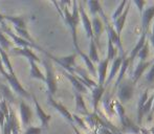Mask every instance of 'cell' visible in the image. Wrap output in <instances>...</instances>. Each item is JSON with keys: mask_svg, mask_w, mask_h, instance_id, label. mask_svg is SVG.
Listing matches in <instances>:
<instances>
[{"mask_svg": "<svg viewBox=\"0 0 154 134\" xmlns=\"http://www.w3.org/2000/svg\"><path fill=\"white\" fill-rule=\"evenodd\" d=\"M129 66H130V62H129V59H128V57H127V53H126L125 57H124V59H123L121 68H120V70H119V75H118V79H116V85H114V87H113V91H116V88H118V86L120 85L121 82L124 80V77H125V75H126V71L128 70Z\"/></svg>", "mask_w": 154, "mask_h": 134, "instance_id": "d4e9b609", "label": "cell"}, {"mask_svg": "<svg viewBox=\"0 0 154 134\" xmlns=\"http://www.w3.org/2000/svg\"><path fill=\"white\" fill-rule=\"evenodd\" d=\"M0 99H1V96H0Z\"/></svg>", "mask_w": 154, "mask_h": 134, "instance_id": "681fc988", "label": "cell"}, {"mask_svg": "<svg viewBox=\"0 0 154 134\" xmlns=\"http://www.w3.org/2000/svg\"><path fill=\"white\" fill-rule=\"evenodd\" d=\"M47 104H48L49 106H51L54 109L57 110V111L59 112L60 114H61V115L67 120V122L70 123V125H73L72 114H71L70 112L68 111V109H67V108L65 107V106L63 105L62 103H60V102H57V101L55 100V99H54V96H51V94H47Z\"/></svg>", "mask_w": 154, "mask_h": 134, "instance_id": "ba28073f", "label": "cell"}, {"mask_svg": "<svg viewBox=\"0 0 154 134\" xmlns=\"http://www.w3.org/2000/svg\"><path fill=\"white\" fill-rule=\"evenodd\" d=\"M134 4H135L136 6H137L138 8V11H140V14L142 15V13H143V11H144V8H143V6L144 5H146L147 3H148V2H145V1H138V0H135V1L133 2Z\"/></svg>", "mask_w": 154, "mask_h": 134, "instance_id": "ee69618b", "label": "cell"}, {"mask_svg": "<svg viewBox=\"0 0 154 134\" xmlns=\"http://www.w3.org/2000/svg\"><path fill=\"white\" fill-rule=\"evenodd\" d=\"M154 18V2H150L149 5L143 11L142 13V25H143V32L148 33L150 29L151 21Z\"/></svg>", "mask_w": 154, "mask_h": 134, "instance_id": "4fadbf2b", "label": "cell"}, {"mask_svg": "<svg viewBox=\"0 0 154 134\" xmlns=\"http://www.w3.org/2000/svg\"><path fill=\"white\" fill-rule=\"evenodd\" d=\"M32 101H34V104H35V110H36L37 117L40 120L41 126H42V128H44V129H48V124L51 120V115L47 114L46 112L42 109V107H41V105L39 104L38 100H37V98L34 96V94H32Z\"/></svg>", "mask_w": 154, "mask_h": 134, "instance_id": "30bf717a", "label": "cell"}, {"mask_svg": "<svg viewBox=\"0 0 154 134\" xmlns=\"http://www.w3.org/2000/svg\"><path fill=\"white\" fill-rule=\"evenodd\" d=\"M15 29V32H16V35L18 37H20V38H22L23 40H26L29 41V42L32 43V44H36V42H35V40L31 37V35H29V33L27 32L26 29H18V27H15L13 26Z\"/></svg>", "mask_w": 154, "mask_h": 134, "instance_id": "1f68e13d", "label": "cell"}, {"mask_svg": "<svg viewBox=\"0 0 154 134\" xmlns=\"http://www.w3.org/2000/svg\"><path fill=\"white\" fill-rule=\"evenodd\" d=\"M146 81L148 82L149 84H153L154 83V60H153V63L151 65V68L149 70L148 75H146Z\"/></svg>", "mask_w": 154, "mask_h": 134, "instance_id": "60d3db41", "label": "cell"}, {"mask_svg": "<svg viewBox=\"0 0 154 134\" xmlns=\"http://www.w3.org/2000/svg\"><path fill=\"white\" fill-rule=\"evenodd\" d=\"M88 134H93V133H91V132H89V133H88Z\"/></svg>", "mask_w": 154, "mask_h": 134, "instance_id": "c3c4849f", "label": "cell"}, {"mask_svg": "<svg viewBox=\"0 0 154 134\" xmlns=\"http://www.w3.org/2000/svg\"><path fill=\"white\" fill-rule=\"evenodd\" d=\"M29 65H31V70H29V73H31V78L32 79H37L40 80V81L45 82V75H43V72L40 70V68L38 67V64L36 62L29 60Z\"/></svg>", "mask_w": 154, "mask_h": 134, "instance_id": "4316f807", "label": "cell"}, {"mask_svg": "<svg viewBox=\"0 0 154 134\" xmlns=\"http://www.w3.org/2000/svg\"><path fill=\"white\" fill-rule=\"evenodd\" d=\"M118 57V48L113 45V43L111 42L109 38H108V53L106 59L109 62H112L114 60V58Z\"/></svg>", "mask_w": 154, "mask_h": 134, "instance_id": "d6a6232c", "label": "cell"}, {"mask_svg": "<svg viewBox=\"0 0 154 134\" xmlns=\"http://www.w3.org/2000/svg\"><path fill=\"white\" fill-rule=\"evenodd\" d=\"M152 63H153V61L152 62H138L137 66L135 67V69H134L133 73H132V75H131V83L133 84V85L137 83V81L143 75L144 71L150 65H152Z\"/></svg>", "mask_w": 154, "mask_h": 134, "instance_id": "44dd1931", "label": "cell"}, {"mask_svg": "<svg viewBox=\"0 0 154 134\" xmlns=\"http://www.w3.org/2000/svg\"><path fill=\"white\" fill-rule=\"evenodd\" d=\"M0 73L3 75V78L8 81V83L10 84V86L13 88V90H14L16 93H18L19 96H22V98H29V96H32V94L29 93L26 89H24V87L21 85L20 81L17 79L16 75H11V73H8V71L5 70L4 67L0 68Z\"/></svg>", "mask_w": 154, "mask_h": 134, "instance_id": "8992f818", "label": "cell"}, {"mask_svg": "<svg viewBox=\"0 0 154 134\" xmlns=\"http://www.w3.org/2000/svg\"><path fill=\"white\" fill-rule=\"evenodd\" d=\"M91 25H92V33H93V41H94L95 45L97 48H100V38H101L102 34H103L104 29V23L102 21V19L97 16L92 17L91 20Z\"/></svg>", "mask_w": 154, "mask_h": 134, "instance_id": "7c38bea8", "label": "cell"}, {"mask_svg": "<svg viewBox=\"0 0 154 134\" xmlns=\"http://www.w3.org/2000/svg\"><path fill=\"white\" fill-rule=\"evenodd\" d=\"M4 125H5V116H4V114L0 110V134H3Z\"/></svg>", "mask_w": 154, "mask_h": 134, "instance_id": "7bdbcfd3", "label": "cell"}, {"mask_svg": "<svg viewBox=\"0 0 154 134\" xmlns=\"http://www.w3.org/2000/svg\"><path fill=\"white\" fill-rule=\"evenodd\" d=\"M153 114H154V100H153V105H152V109H151L150 113H149V120H152L153 117Z\"/></svg>", "mask_w": 154, "mask_h": 134, "instance_id": "bcb514c9", "label": "cell"}, {"mask_svg": "<svg viewBox=\"0 0 154 134\" xmlns=\"http://www.w3.org/2000/svg\"><path fill=\"white\" fill-rule=\"evenodd\" d=\"M88 58H89L90 61H91L92 63H97V64H99V62L101 61V60H100V57H99V53H97V45H95L93 39L90 40L89 56H88Z\"/></svg>", "mask_w": 154, "mask_h": 134, "instance_id": "f1b7e54d", "label": "cell"}, {"mask_svg": "<svg viewBox=\"0 0 154 134\" xmlns=\"http://www.w3.org/2000/svg\"><path fill=\"white\" fill-rule=\"evenodd\" d=\"M64 75L69 80L71 84H72L73 88H75V91L80 92V93H87L88 92V88L85 87L83 84L80 82V80L78 79V77L75 75H71V73L67 72V71H64Z\"/></svg>", "mask_w": 154, "mask_h": 134, "instance_id": "ffe728a7", "label": "cell"}, {"mask_svg": "<svg viewBox=\"0 0 154 134\" xmlns=\"http://www.w3.org/2000/svg\"><path fill=\"white\" fill-rule=\"evenodd\" d=\"M147 101H148V89L145 90V91L140 94V99H138V103H137V123H138V125L142 124L143 117H144V106Z\"/></svg>", "mask_w": 154, "mask_h": 134, "instance_id": "cb8c5ba5", "label": "cell"}, {"mask_svg": "<svg viewBox=\"0 0 154 134\" xmlns=\"http://www.w3.org/2000/svg\"><path fill=\"white\" fill-rule=\"evenodd\" d=\"M105 92V87L104 86H99L91 89V99H92V106H93V113L97 112V106H99L100 101L102 100Z\"/></svg>", "mask_w": 154, "mask_h": 134, "instance_id": "ac0fdd59", "label": "cell"}, {"mask_svg": "<svg viewBox=\"0 0 154 134\" xmlns=\"http://www.w3.org/2000/svg\"><path fill=\"white\" fill-rule=\"evenodd\" d=\"M71 3H72V12L71 13L68 11L67 6H63L62 8V10H63L62 18L64 19L66 25L69 27V29H70L75 53H79V51L81 50V48H80V46H79V43H78V36H77V29L80 23L79 6H78L77 1H73V2H71Z\"/></svg>", "mask_w": 154, "mask_h": 134, "instance_id": "6da1fadb", "label": "cell"}, {"mask_svg": "<svg viewBox=\"0 0 154 134\" xmlns=\"http://www.w3.org/2000/svg\"><path fill=\"white\" fill-rule=\"evenodd\" d=\"M127 2L128 1H123V2H120V4H119V6L116 8V10L113 12V14H112L111 16V20L114 21L116 20V19L119 18V17L122 15V13L124 12V10H125V6L127 5Z\"/></svg>", "mask_w": 154, "mask_h": 134, "instance_id": "74e56055", "label": "cell"}, {"mask_svg": "<svg viewBox=\"0 0 154 134\" xmlns=\"http://www.w3.org/2000/svg\"><path fill=\"white\" fill-rule=\"evenodd\" d=\"M11 53L14 56H21V57H25L27 60H32V61L36 62V63H41V60L36 53L32 51V48L29 47H13Z\"/></svg>", "mask_w": 154, "mask_h": 134, "instance_id": "5bb4252c", "label": "cell"}, {"mask_svg": "<svg viewBox=\"0 0 154 134\" xmlns=\"http://www.w3.org/2000/svg\"><path fill=\"white\" fill-rule=\"evenodd\" d=\"M114 107H116V113H118L119 117H120L121 124H122V129H123L124 132L131 133V134H138L140 133V128L136 127V126H134L133 123L130 120V118L128 117L127 114H126L124 106L118 100L114 101Z\"/></svg>", "mask_w": 154, "mask_h": 134, "instance_id": "3957f363", "label": "cell"}, {"mask_svg": "<svg viewBox=\"0 0 154 134\" xmlns=\"http://www.w3.org/2000/svg\"><path fill=\"white\" fill-rule=\"evenodd\" d=\"M42 53H45L48 59L54 60L56 63L61 65L63 68L65 69V71L71 73V75H75V66H77L75 65V59H77V56H78L77 53H72L71 55L66 56V57H61V58L55 57V56L51 55V53H47V51L44 50V49L42 50Z\"/></svg>", "mask_w": 154, "mask_h": 134, "instance_id": "5b68a950", "label": "cell"}, {"mask_svg": "<svg viewBox=\"0 0 154 134\" xmlns=\"http://www.w3.org/2000/svg\"><path fill=\"white\" fill-rule=\"evenodd\" d=\"M72 118H73V125H75V127L79 126V128L82 129V130L89 131V129H88V127H87V125H86L85 120H84L82 117H80L78 114H72Z\"/></svg>", "mask_w": 154, "mask_h": 134, "instance_id": "e575fe53", "label": "cell"}, {"mask_svg": "<svg viewBox=\"0 0 154 134\" xmlns=\"http://www.w3.org/2000/svg\"><path fill=\"white\" fill-rule=\"evenodd\" d=\"M43 128L42 127H36V126H29L26 128L24 134H42Z\"/></svg>", "mask_w": 154, "mask_h": 134, "instance_id": "f35d334b", "label": "cell"}, {"mask_svg": "<svg viewBox=\"0 0 154 134\" xmlns=\"http://www.w3.org/2000/svg\"><path fill=\"white\" fill-rule=\"evenodd\" d=\"M137 57L140 58V62H146V60L149 57V43L146 41V43L144 44V46L140 48V50L138 51Z\"/></svg>", "mask_w": 154, "mask_h": 134, "instance_id": "d590c367", "label": "cell"}, {"mask_svg": "<svg viewBox=\"0 0 154 134\" xmlns=\"http://www.w3.org/2000/svg\"><path fill=\"white\" fill-rule=\"evenodd\" d=\"M79 6V14H80V20H82V24L83 27L86 32V36L88 39H93V33H92V25H91V20L89 19L88 15L86 14L85 8H84L83 4L82 3H78Z\"/></svg>", "mask_w": 154, "mask_h": 134, "instance_id": "8fae6325", "label": "cell"}, {"mask_svg": "<svg viewBox=\"0 0 154 134\" xmlns=\"http://www.w3.org/2000/svg\"><path fill=\"white\" fill-rule=\"evenodd\" d=\"M110 62L107 59L101 60L99 62V66H97V77H99V86H104L106 81V73H107V68Z\"/></svg>", "mask_w": 154, "mask_h": 134, "instance_id": "7402d4cb", "label": "cell"}, {"mask_svg": "<svg viewBox=\"0 0 154 134\" xmlns=\"http://www.w3.org/2000/svg\"><path fill=\"white\" fill-rule=\"evenodd\" d=\"M126 53L124 55H120L119 57H116V59L112 61V65H111V69H110V72H109V75L107 77L105 81V84H104V87H107L109 86V84H111L112 80L114 79V77L116 75V73L119 72L121 68V65H122V62H123V59L125 57Z\"/></svg>", "mask_w": 154, "mask_h": 134, "instance_id": "9a60e30c", "label": "cell"}, {"mask_svg": "<svg viewBox=\"0 0 154 134\" xmlns=\"http://www.w3.org/2000/svg\"><path fill=\"white\" fill-rule=\"evenodd\" d=\"M75 111H77V113L84 116H87L89 114V111H88L87 107H86L83 96L80 92L75 91Z\"/></svg>", "mask_w": 154, "mask_h": 134, "instance_id": "e0dca14e", "label": "cell"}, {"mask_svg": "<svg viewBox=\"0 0 154 134\" xmlns=\"http://www.w3.org/2000/svg\"><path fill=\"white\" fill-rule=\"evenodd\" d=\"M71 127H72V129H73V131H75V134H82V133L79 131V129H78L77 127L75 126V125H71Z\"/></svg>", "mask_w": 154, "mask_h": 134, "instance_id": "7dc6e473", "label": "cell"}, {"mask_svg": "<svg viewBox=\"0 0 154 134\" xmlns=\"http://www.w3.org/2000/svg\"><path fill=\"white\" fill-rule=\"evenodd\" d=\"M41 63L43 64L45 68V84H46L47 92H48L47 94H51V96H54L58 90V83L55 75V69H54L51 59H48L47 57L44 58L41 61Z\"/></svg>", "mask_w": 154, "mask_h": 134, "instance_id": "7a4b0ae2", "label": "cell"}, {"mask_svg": "<svg viewBox=\"0 0 154 134\" xmlns=\"http://www.w3.org/2000/svg\"><path fill=\"white\" fill-rule=\"evenodd\" d=\"M19 112H20V118L22 126L26 127V128L31 126L34 112L31 109V107L29 105H26V103L24 101H20V103H19Z\"/></svg>", "mask_w": 154, "mask_h": 134, "instance_id": "9c48e42d", "label": "cell"}, {"mask_svg": "<svg viewBox=\"0 0 154 134\" xmlns=\"http://www.w3.org/2000/svg\"><path fill=\"white\" fill-rule=\"evenodd\" d=\"M153 100H154V94H152L150 98H148V101H147L146 104H145V106H144V115H145V114H147V113H150L151 109H152Z\"/></svg>", "mask_w": 154, "mask_h": 134, "instance_id": "ab89813d", "label": "cell"}, {"mask_svg": "<svg viewBox=\"0 0 154 134\" xmlns=\"http://www.w3.org/2000/svg\"><path fill=\"white\" fill-rule=\"evenodd\" d=\"M146 38H147V33H145V32H143L142 33V36L140 37V40L137 41V43H136V45L133 47V49L131 50V53H130V56L128 57V59H129V62H130V65H132V63H133L134 59H135L136 57H137V53L138 51L140 50V48H142L143 46H144V44L146 43Z\"/></svg>", "mask_w": 154, "mask_h": 134, "instance_id": "603a6c76", "label": "cell"}, {"mask_svg": "<svg viewBox=\"0 0 154 134\" xmlns=\"http://www.w3.org/2000/svg\"><path fill=\"white\" fill-rule=\"evenodd\" d=\"M0 96H1L2 99L6 101V103L12 105L15 101H16V98L14 96L13 92L10 90V87H8L6 84H1L0 83Z\"/></svg>", "mask_w": 154, "mask_h": 134, "instance_id": "484cf974", "label": "cell"}, {"mask_svg": "<svg viewBox=\"0 0 154 134\" xmlns=\"http://www.w3.org/2000/svg\"><path fill=\"white\" fill-rule=\"evenodd\" d=\"M116 90H118V93H116L118 101L123 105V104L127 103L133 96V84L130 81H124L123 80L120 85L118 86Z\"/></svg>", "mask_w": 154, "mask_h": 134, "instance_id": "52a82bcc", "label": "cell"}, {"mask_svg": "<svg viewBox=\"0 0 154 134\" xmlns=\"http://www.w3.org/2000/svg\"><path fill=\"white\" fill-rule=\"evenodd\" d=\"M77 55H79L80 57L83 59V61L85 62V65H86V67H87L89 73H91L93 77H97V70H95V67H94V65H93L92 62L90 61L89 58H88V56L86 55V53H84L82 50H80L79 53H77Z\"/></svg>", "mask_w": 154, "mask_h": 134, "instance_id": "f546056e", "label": "cell"}, {"mask_svg": "<svg viewBox=\"0 0 154 134\" xmlns=\"http://www.w3.org/2000/svg\"><path fill=\"white\" fill-rule=\"evenodd\" d=\"M150 43L154 47V23H153V27H152V34H151V36H150Z\"/></svg>", "mask_w": 154, "mask_h": 134, "instance_id": "f6af8a7d", "label": "cell"}, {"mask_svg": "<svg viewBox=\"0 0 154 134\" xmlns=\"http://www.w3.org/2000/svg\"><path fill=\"white\" fill-rule=\"evenodd\" d=\"M87 4L89 6L90 13H91L92 17L97 16V14L100 13V11L102 10L101 2L99 1H87Z\"/></svg>", "mask_w": 154, "mask_h": 134, "instance_id": "8d00e7d4", "label": "cell"}, {"mask_svg": "<svg viewBox=\"0 0 154 134\" xmlns=\"http://www.w3.org/2000/svg\"><path fill=\"white\" fill-rule=\"evenodd\" d=\"M0 25H1V29H2V32H6L10 27L8 26V24H6V21L5 19H4V15L0 14Z\"/></svg>", "mask_w": 154, "mask_h": 134, "instance_id": "b9f144b4", "label": "cell"}, {"mask_svg": "<svg viewBox=\"0 0 154 134\" xmlns=\"http://www.w3.org/2000/svg\"><path fill=\"white\" fill-rule=\"evenodd\" d=\"M103 105L105 108L106 112L109 115H112L114 113V101L111 100V96L109 93H106L103 100Z\"/></svg>", "mask_w": 154, "mask_h": 134, "instance_id": "4dcf8cb0", "label": "cell"}, {"mask_svg": "<svg viewBox=\"0 0 154 134\" xmlns=\"http://www.w3.org/2000/svg\"><path fill=\"white\" fill-rule=\"evenodd\" d=\"M129 8H130V2L128 1L127 2V5L125 6V10L124 12L122 13L120 17H119L116 20L113 21V27L116 29V34L121 37V34L123 32V29H124V25H125V22H126V19H127V15L129 13Z\"/></svg>", "mask_w": 154, "mask_h": 134, "instance_id": "2e32d148", "label": "cell"}, {"mask_svg": "<svg viewBox=\"0 0 154 134\" xmlns=\"http://www.w3.org/2000/svg\"><path fill=\"white\" fill-rule=\"evenodd\" d=\"M99 15L102 17V21L104 23V27H105L106 32H107V36L108 38L111 40V42L113 43V45H116V47L118 48V50L121 53V55H124L125 51H124V47L122 45V42H121V37L116 34V29H114L113 25L110 23V20L108 19V17L106 16V14L104 13L103 8L100 11Z\"/></svg>", "mask_w": 154, "mask_h": 134, "instance_id": "277c9868", "label": "cell"}, {"mask_svg": "<svg viewBox=\"0 0 154 134\" xmlns=\"http://www.w3.org/2000/svg\"><path fill=\"white\" fill-rule=\"evenodd\" d=\"M0 58H1L2 64H3L5 70L8 71V73H11V75H15L14 68H13L12 63H11V61H10V57H8V53H6L5 50H3L1 47H0Z\"/></svg>", "mask_w": 154, "mask_h": 134, "instance_id": "83f0119b", "label": "cell"}, {"mask_svg": "<svg viewBox=\"0 0 154 134\" xmlns=\"http://www.w3.org/2000/svg\"><path fill=\"white\" fill-rule=\"evenodd\" d=\"M0 47H1L3 50H5L6 53L10 51L11 41L8 40V38L5 36V34L2 31H0Z\"/></svg>", "mask_w": 154, "mask_h": 134, "instance_id": "836d02e7", "label": "cell"}, {"mask_svg": "<svg viewBox=\"0 0 154 134\" xmlns=\"http://www.w3.org/2000/svg\"><path fill=\"white\" fill-rule=\"evenodd\" d=\"M5 21H10L13 26L18 27V29H26V22L31 19L29 16H5Z\"/></svg>", "mask_w": 154, "mask_h": 134, "instance_id": "d6986e66", "label": "cell"}]
</instances>
